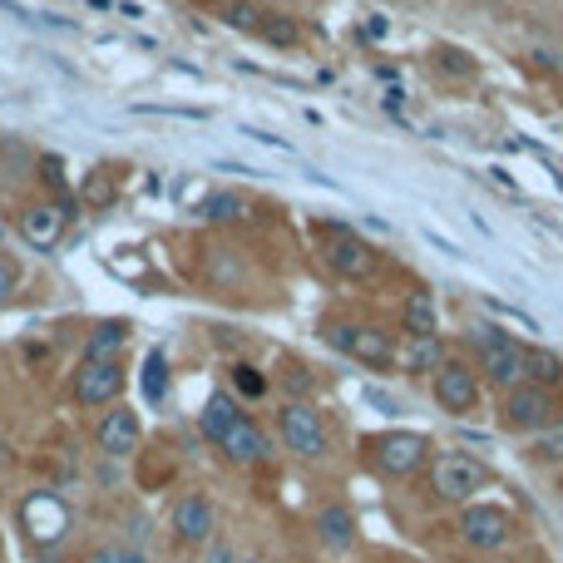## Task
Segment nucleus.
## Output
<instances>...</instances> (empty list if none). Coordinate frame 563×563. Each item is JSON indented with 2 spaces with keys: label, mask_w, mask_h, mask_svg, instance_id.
Here are the masks:
<instances>
[{
  "label": "nucleus",
  "mask_w": 563,
  "mask_h": 563,
  "mask_svg": "<svg viewBox=\"0 0 563 563\" xmlns=\"http://www.w3.org/2000/svg\"><path fill=\"white\" fill-rule=\"evenodd\" d=\"M203 563H238V554H233V544H228V539H208V554H203Z\"/></svg>",
  "instance_id": "31"
},
{
  "label": "nucleus",
  "mask_w": 563,
  "mask_h": 563,
  "mask_svg": "<svg viewBox=\"0 0 563 563\" xmlns=\"http://www.w3.org/2000/svg\"><path fill=\"white\" fill-rule=\"evenodd\" d=\"M327 341L336 351H346L351 361L371 366V371H386L390 361H396V346H390V336H386V331H376V327H327Z\"/></svg>",
  "instance_id": "7"
},
{
  "label": "nucleus",
  "mask_w": 563,
  "mask_h": 563,
  "mask_svg": "<svg viewBox=\"0 0 563 563\" xmlns=\"http://www.w3.org/2000/svg\"><path fill=\"white\" fill-rule=\"evenodd\" d=\"M124 336H129L124 321H99L85 341V361H114L119 346H124Z\"/></svg>",
  "instance_id": "19"
},
{
  "label": "nucleus",
  "mask_w": 563,
  "mask_h": 563,
  "mask_svg": "<svg viewBox=\"0 0 563 563\" xmlns=\"http://www.w3.org/2000/svg\"><path fill=\"white\" fill-rule=\"evenodd\" d=\"M327 263H331V273L346 277V282L376 277V253H371L356 233H336V238H331V243H327Z\"/></svg>",
  "instance_id": "12"
},
{
  "label": "nucleus",
  "mask_w": 563,
  "mask_h": 563,
  "mask_svg": "<svg viewBox=\"0 0 563 563\" xmlns=\"http://www.w3.org/2000/svg\"><path fill=\"white\" fill-rule=\"evenodd\" d=\"M257 35L267 40V45H277V49H297V40H301V30L291 25L287 15H263L257 20Z\"/></svg>",
  "instance_id": "24"
},
{
  "label": "nucleus",
  "mask_w": 563,
  "mask_h": 563,
  "mask_svg": "<svg viewBox=\"0 0 563 563\" xmlns=\"http://www.w3.org/2000/svg\"><path fill=\"white\" fill-rule=\"evenodd\" d=\"M164 386H168L164 351H148V361H144V396L148 400H164Z\"/></svg>",
  "instance_id": "26"
},
{
  "label": "nucleus",
  "mask_w": 563,
  "mask_h": 563,
  "mask_svg": "<svg viewBox=\"0 0 563 563\" xmlns=\"http://www.w3.org/2000/svg\"><path fill=\"white\" fill-rule=\"evenodd\" d=\"M509 341V331H499V327H489V321H479V327H470V346L485 356V351H495V346H505Z\"/></svg>",
  "instance_id": "27"
},
{
  "label": "nucleus",
  "mask_w": 563,
  "mask_h": 563,
  "mask_svg": "<svg viewBox=\"0 0 563 563\" xmlns=\"http://www.w3.org/2000/svg\"><path fill=\"white\" fill-rule=\"evenodd\" d=\"M124 386H129V376L119 361H85V366L75 371V400L89 410L114 406V400L124 396Z\"/></svg>",
  "instance_id": "8"
},
{
  "label": "nucleus",
  "mask_w": 563,
  "mask_h": 563,
  "mask_svg": "<svg viewBox=\"0 0 563 563\" xmlns=\"http://www.w3.org/2000/svg\"><path fill=\"white\" fill-rule=\"evenodd\" d=\"M440 65H445V69H470V59H460L455 49H445V55H440Z\"/></svg>",
  "instance_id": "33"
},
{
  "label": "nucleus",
  "mask_w": 563,
  "mask_h": 563,
  "mask_svg": "<svg viewBox=\"0 0 563 563\" xmlns=\"http://www.w3.org/2000/svg\"><path fill=\"white\" fill-rule=\"evenodd\" d=\"M277 435H282V445L301 460L327 455V426H321V416L307 406V400H291L287 410H277Z\"/></svg>",
  "instance_id": "5"
},
{
  "label": "nucleus",
  "mask_w": 563,
  "mask_h": 563,
  "mask_svg": "<svg viewBox=\"0 0 563 563\" xmlns=\"http://www.w3.org/2000/svg\"><path fill=\"white\" fill-rule=\"evenodd\" d=\"M317 539L327 549H351V544H356V519H351V509L321 505L317 509Z\"/></svg>",
  "instance_id": "16"
},
{
  "label": "nucleus",
  "mask_w": 563,
  "mask_h": 563,
  "mask_svg": "<svg viewBox=\"0 0 563 563\" xmlns=\"http://www.w3.org/2000/svg\"><path fill=\"white\" fill-rule=\"evenodd\" d=\"M139 440H144V426H139V416L134 410H109L104 420H99V450L104 455H114V460H129L139 450Z\"/></svg>",
  "instance_id": "13"
},
{
  "label": "nucleus",
  "mask_w": 563,
  "mask_h": 563,
  "mask_svg": "<svg viewBox=\"0 0 563 563\" xmlns=\"http://www.w3.org/2000/svg\"><path fill=\"white\" fill-rule=\"evenodd\" d=\"M10 297H15V273H10V267L0 263V307H5Z\"/></svg>",
  "instance_id": "32"
},
{
  "label": "nucleus",
  "mask_w": 563,
  "mask_h": 563,
  "mask_svg": "<svg viewBox=\"0 0 563 563\" xmlns=\"http://www.w3.org/2000/svg\"><path fill=\"white\" fill-rule=\"evenodd\" d=\"M40 178H45L49 188H59V194H65V188H69V178H65V164H59L55 154H45V158H40Z\"/></svg>",
  "instance_id": "29"
},
{
  "label": "nucleus",
  "mask_w": 563,
  "mask_h": 563,
  "mask_svg": "<svg viewBox=\"0 0 563 563\" xmlns=\"http://www.w3.org/2000/svg\"><path fill=\"white\" fill-rule=\"evenodd\" d=\"M554 410H559L554 390L534 386V380H519L515 390H505V426H509V430H525V435H539L544 426H554V420H559Z\"/></svg>",
  "instance_id": "4"
},
{
  "label": "nucleus",
  "mask_w": 563,
  "mask_h": 563,
  "mask_svg": "<svg viewBox=\"0 0 563 563\" xmlns=\"http://www.w3.org/2000/svg\"><path fill=\"white\" fill-rule=\"evenodd\" d=\"M20 525H25V534L35 539V544H55V539L69 534V509L59 495L40 489V495H30L25 505H20Z\"/></svg>",
  "instance_id": "9"
},
{
  "label": "nucleus",
  "mask_w": 563,
  "mask_h": 563,
  "mask_svg": "<svg viewBox=\"0 0 563 563\" xmlns=\"http://www.w3.org/2000/svg\"><path fill=\"white\" fill-rule=\"evenodd\" d=\"M460 539H465L470 549H479V554H499V549H509V539H515V515H509L505 505H465V515H460Z\"/></svg>",
  "instance_id": "3"
},
{
  "label": "nucleus",
  "mask_w": 563,
  "mask_h": 563,
  "mask_svg": "<svg viewBox=\"0 0 563 563\" xmlns=\"http://www.w3.org/2000/svg\"><path fill=\"white\" fill-rule=\"evenodd\" d=\"M228 376H233V390H238L243 400H263V396H267V376L253 366V361H238Z\"/></svg>",
  "instance_id": "25"
},
{
  "label": "nucleus",
  "mask_w": 563,
  "mask_h": 563,
  "mask_svg": "<svg viewBox=\"0 0 563 563\" xmlns=\"http://www.w3.org/2000/svg\"><path fill=\"white\" fill-rule=\"evenodd\" d=\"M525 380H534V386H544V390H554L559 380H563V361L554 356V351H525Z\"/></svg>",
  "instance_id": "21"
},
{
  "label": "nucleus",
  "mask_w": 563,
  "mask_h": 563,
  "mask_svg": "<svg viewBox=\"0 0 563 563\" xmlns=\"http://www.w3.org/2000/svg\"><path fill=\"white\" fill-rule=\"evenodd\" d=\"M529 460H534V465H563V420L544 426L529 440Z\"/></svg>",
  "instance_id": "22"
},
{
  "label": "nucleus",
  "mask_w": 563,
  "mask_h": 563,
  "mask_svg": "<svg viewBox=\"0 0 563 563\" xmlns=\"http://www.w3.org/2000/svg\"><path fill=\"white\" fill-rule=\"evenodd\" d=\"M400 104H406V89L390 85V89H386V109H400Z\"/></svg>",
  "instance_id": "34"
},
{
  "label": "nucleus",
  "mask_w": 563,
  "mask_h": 563,
  "mask_svg": "<svg viewBox=\"0 0 563 563\" xmlns=\"http://www.w3.org/2000/svg\"><path fill=\"white\" fill-rule=\"evenodd\" d=\"M445 346H440V336H426V341H410V351H406V361L400 366L410 371V376H435L440 366H445Z\"/></svg>",
  "instance_id": "20"
},
{
  "label": "nucleus",
  "mask_w": 563,
  "mask_h": 563,
  "mask_svg": "<svg viewBox=\"0 0 563 563\" xmlns=\"http://www.w3.org/2000/svg\"><path fill=\"white\" fill-rule=\"evenodd\" d=\"M525 351H529V346H519L515 336H509L505 346L485 351V356H479V371H485V380H489V386H499V390H515L519 380H525Z\"/></svg>",
  "instance_id": "15"
},
{
  "label": "nucleus",
  "mask_w": 563,
  "mask_h": 563,
  "mask_svg": "<svg viewBox=\"0 0 563 563\" xmlns=\"http://www.w3.org/2000/svg\"><path fill=\"white\" fill-rule=\"evenodd\" d=\"M223 20H228L233 30H247V35H257V20H263V15H257L253 5H243V0H233V5L223 10Z\"/></svg>",
  "instance_id": "28"
},
{
  "label": "nucleus",
  "mask_w": 563,
  "mask_h": 563,
  "mask_svg": "<svg viewBox=\"0 0 563 563\" xmlns=\"http://www.w3.org/2000/svg\"><path fill=\"white\" fill-rule=\"evenodd\" d=\"M238 563H263V559H238Z\"/></svg>",
  "instance_id": "35"
},
{
  "label": "nucleus",
  "mask_w": 563,
  "mask_h": 563,
  "mask_svg": "<svg viewBox=\"0 0 563 563\" xmlns=\"http://www.w3.org/2000/svg\"><path fill=\"white\" fill-rule=\"evenodd\" d=\"M430 396H435V406L450 410V416H470V410L479 406V376L465 361H445V366L430 376Z\"/></svg>",
  "instance_id": "6"
},
{
  "label": "nucleus",
  "mask_w": 563,
  "mask_h": 563,
  "mask_svg": "<svg viewBox=\"0 0 563 563\" xmlns=\"http://www.w3.org/2000/svg\"><path fill=\"white\" fill-rule=\"evenodd\" d=\"M430 460V440L416 430H390V435L371 440V465L390 479H410Z\"/></svg>",
  "instance_id": "2"
},
{
  "label": "nucleus",
  "mask_w": 563,
  "mask_h": 563,
  "mask_svg": "<svg viewBox=\"0 0 563 563\" xmlns=\"http://www.w3.org/2000/svg\"><path fill=\"white\" fill-rule=\"evenodd\" d=\"M69 218H75L69 203H30L25 213H20V238H25L35 253H49V247H59Z\"/></svg>",
  "instance_id": "10"
},
{
  "label": "nucleus",
  "mask_w": 563,
  "mask_h": 563,
  "mask_svg": "<svg viewBox=\"0 0 563 563\" xmlns=\"http://www.w3.org/2000/svg\"><path fill=\"white\" fill-rule=\"evenodd\" d=\"M400 321H406L410 341H426V336H440V317H435V301L426 297V291H416V297L406 301V311H400Z\"/></svg>",
  "instance_id": "18"
},
{
  "label": "nucleus",
  "mask_w": 563,
  "mask_h": 563,
  "mask_svg": "<svg viewBox=\"0 0 563 563\" xmlns=\"http://www.w3.org/2000/svg\"><path fill=\"white\" fill-rule=\"evenodd\" d=\"M485 485H489V470L479 465L475 455H465V450H450V455H440L435 465H430V489H435V499H445V505H470Z\"/></svg>",
  "instance_id": "1"
},
{
  "label": "nucleus",
  "mask_w": 563,
  "mask_h": 563,
  "mask_svg": "<svg viewBox=\"0 0 563 563\" xmlns=\"http://www.w3.org/2000/svg\"><path fill=\"white\" fill-rule=\"evenodd\" d=\"M218 450H223L233 465H263V460L273 455V440H267V430H257L253 420L243 416L223 440H218Z\"/></svg>",
  "instance_id": "14"
},
{
  "label": "nucleus",
  "mask_w": 563,
  "mask_h": 563,
  "mask_svg": "<svg viewBox=\"0 0 563 563\" xmlns=\"http://www.w3.org/2000/svg\"><path fill=\"white\" fill-rule=\"evenodd\" d=\"M243 420V410H238V400L228 396V390H213L208 396V406H203V416H198V430H203L208 440H223L228 430Z\"/></svg>",
  "instance_id": "17"
},
{
  "label": "nucleus",
  "mask_w": 563,
  "mask_h": 563,
  "mask_svg": "<svg viewBox=\"0 0 563 563\" xmlns=\"http://www.w3.org/2000/svg\"><path fill=\"white\" fill-rule=\"evenodd\" d=\"M89 563H148L139 549H99V554H89Z\"/></svg>",
  "instance_id": "30"
},
{
  "label": "nucleus",
  "mask_w": 563,
  "mask_h": 563,
  "mask_svg": "<svg viewBox=\"0 0 563 563\" xmlns=\"http://www.w3.org/2000/svg\"><path fill=\"white\" fill-rule=\"evenodd\" d=\"M168 529H174L178 544H208L218 534V509L203 495H184L168 515Z\"/></svg>",
  "instance_id": "11"
},
{
  "label": "nucleus",
  "mask_w": 563,
  "mask_h": 563,
  "mask_svg": "<svg viewBox=\"0 0 563 563\" xmlns=\"http://www.w3.org/2000/svg\"><path fill=\"white\" fill-rule=\"evenodd\" d=\"M253 213V203H247L243 194H213L203 203V218L208 223H238V218H247Z\"/></svg>",
  "instance_id": "23"
}]
</instances>
